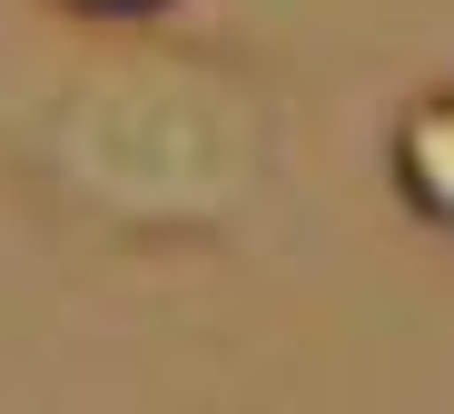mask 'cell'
Returning <instances> with one entry per match:
<instances>
[{
    "label": "cell",
    "mask_w": 454,
    "mask_h": 414,
    "mask_svg": "<svg viewBox=\"0 0 454 414\" xmlns=\"http://www.w3.org/2000/svg\"><path fill=\"white\" fill-rule=\"evenodd\" d=\"M50 11L69 30H148V20H168L178 0H50Z\"/></svg>",
    "instance_id": "3"
},
{
    "label": "cell",
    "mask_w": 454,
    "mask_h": 414,
    "mask_svg": "<svg viewBox=\"0 0 454 414\" xmlns=\"http://www.w3.org/2000/svg\"><path fill=\"white\" fill-rule=\"evenodd\" d=\"M386 188L415 227L454 237V79L415 90L395 119H386Z\"/></svg>",
    "instance_id": "2"
},
{
    "label": "cell",
    "mask_w": 454,
    "mask_h": 414,
    "mask_svg": "<svg viewBox=\"0 0 454 414\" xmlns=\"http://www.w3.org/2000/svg\"><path fill=\"white\" fill-rule=\"evenodd\" d=\"M11 168L109 246H217L286 168V90L168 20L90 30L20 99H0Z\"/></svg>",
    "instance_id": "1"
}]
</instances>
